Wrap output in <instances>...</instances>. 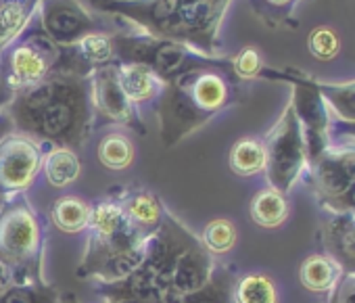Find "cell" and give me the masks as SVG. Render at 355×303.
Segmentation results:
<instances>
[{
    "instance_id": "9a60e30c",
    "label": "cell",
    "mask_w": 355,
    "mask_h": 303,
    "mask_svg": "<svg viewBox=\"0 0 355 303\" xmlns=\"http://www.w3.org/2000/svg\"><path fill=\"white\" fill-rule=\"evenodd\" d=\"M0 303H57V291L36 282L13 284L0 295Z\"/></svg>"
},
{
    "instance_id": "30bf717a",
    "label": "cell",
    "mask_w": 355,
    "mask_h": 303,
    "mask_svg": "<svg viewBox=\"0 0 355 303\" xmlns=\"http://www.w3.org/2000/svg\"><path fill=\"white\" fill-rule=\"evenodd\" d=\"M121 90L130 101H146L159 88V76L140 63H130L117 71Z\"/></svg>"
},
{
    "instance_id": "7a4b0ae2",
    "label": "cell",
    "mask_w": 355,
    "mask_h": 303,
    "mask_svg": "<svg viewBox=\"0 0 355 303\" xmlns=\"http://www.w3.org/2000/svg\"><path fill=\"white\" fill-rule=\"evenodd\" d=\"M228 90L222 78L214 73L195 76V71L182 73L173 90L163 103V140L175 142L189 134L205 115L226 103Z\"/></svg>"
},
{
    "instance_id": "7402d4cb",
    "label": "cell",
    "mask_w": 355,
    "mask_h": 303,
    "mask_svg": "<svg viewBox=\"0 0 355 303\" xmlns=\"http://www.w3.org/2000/svg\"><path fill=\"white\" fill-rule=\"evenodd\" d=\"M309 49L318 59H330L338 51V40L330 30L320 28L309 36Z\"/></svg>"
},
{
    "instance_id": "cb8c5ba5",
    "label": "cell",
    "mask_w": 355,
    "mask_h": 303,
    "mask_svg": "<svg viewBox=\"0 0 355 303\" xmlns=\"http://www.w3.org/2000/svg\"><path fill=\"white\" fill-rule=\"evenodd\" d=\"M236 69L243 76H253L259 69V57H257V53L251 51V49L245 51V53H241V57L236 61Z\"/></svg>"
},
{
    "instance_id": "4316f807",
    "label": "cell",
    "mask_w": 355,
    "mask_h": 303,
    "mask_svg": "<svg viewBox=\"0 0 355 303\" xmlns=\"http://www.w3.org/2000/svg\"><path fill=\"white\" fill-rule=\"evenodd\" d=\"M345 249L349 253H355V230H351L347 236H345Z\"/></svg>"
},
{
    "instance_id": "2e32d148",
    "label": "cell",
    "mask_w": 355,
    "mask_h": 303,
    "mask_svg": "<svg viewBox=\"0 0 355 303\" xmlns=\"http://www.w3.org/2000/svg\"><path fill=\"white\" fill-rule=\"evenodd\" d=\"M263 162H266L263 148L253 140H241L232 148L230 164H232V170L239 174H253V172L261 170Z\"/></svg>"
},
{
    "instance_id": "52a82bcc",
    "label": "cell",
    "mask_w": 355,
    "mask_h": 303,
    "mask_svg": "<svg viewBox=\"0 0 355 303\" xmlns=\"http://www.w3.org/2000/svg\"><path fill=\"white\" fill-rule=\"evenodd\" d=\"M94 96H96V107L101 109L103 115H107L113 121H132V107L130 98L121 90L117 71L113 67L98 69L96 82H94Z\"/></svg>"
},
{
    "instance_id": "4dcf8cb0",
    "label": "cell",
    "mask_w": 355,
    "mask_h": 303,
    "mask_svg": "<svg viewBox=\"0 0 355 303\" xmlns=\"http://www.w3.org/2000/svg\"><path fill=\"white\" fill-rule=\"evenodd\" d=\"M115 303H138V301H115Z\"/></svg>"
},
{
    "instance_id": "603a6c76",
    "label": "cell",
    "mask_w": 355,
    "mask_h": 303,
    "mask_svg": "<svg viewBox=\"0 0 355 303\" xmlns=\"http://www.w3.org/2000/svg\"><path fill=\"white\" fill-rule=\"evenodd\" d=\"M182 303H226V286H224V280H220V278L209 280L203 288H199L197 293L184 297Z\"/></svg>"
},
{
    "instance_id": "e0dca14e",
    "label": "cell",
    "mask_w": 355,
    "mask_h": 303,
    "mask_svg": "<svg viewBox=\"0 0 355 303\" xmlns=\"http://www.w3.org/2000/svg\"><path fill=\"white\" fill-rule=\"evenodd\" d=\"M239 303H276L274 284L266 276H247L236 288Z\"/></svg>"
},
{
    "instance_id": "d4e9b609",
    "label": "cell",
    "mask_w": 355,
    "mask_h": 303,
    "mask_svg": "<svg viewBox=\"0 0 355 303\" xmlns=\"http://www.w3.org/2000/svg\"><path fill=\"white\" fill-rule=\"evenodd\" d=\"M336 303H355V278L347 280L336 297Z\"/></svg>"
},
{
    "instance_id": "8992f818",
    "label": "cell",
    "mask_w": 355,
    "mask_h": 303,
    "mask_svg": "<svg viewBox=\"0 0 355 303\" xmlns=\"http://www.w3.org/2000/svg\"><path fill=\"white\" fill-rule=\"evenodd\" d=\"M301 164V150L297 140V130L286 123L284 130L274 138L270 148V174L278 189H286L295 178Z\"/></svg>"
},
{
    "instance_id": "f546056e",
    "label": "cell",
    "mask_w": 355,
    "mask_h": 303,
    "mask_svg": "<svg viewBox=\"0 0 355 303\" xmlns=\"http://www.w3.org/2000/svg\"><path fill=\"white\" fill-rule=\"evenodd\" d=\"M270 3H276V5H282V3H286V0H270Z\"/></svg>"
},
{
    "instance_id": "44dd1931",
    "label": "cell",
    "mask_w": 355,
    "mask_h": 303,
    "mask_svg": "<svg viewBox=\"0 0 355 303\" xmlns=\"http://www.w3.org/2000/svg\"><path fill=\"white\" fill-rule=\"evenodd\" d=\"M80 53L86 61H92V63H103L111 57V42L105 38V36H98V34H92V36H86L80 44Z\"/></svg>"
},
{
    "instance_id": "484cf974",
    "label": "cell",
    "mask_w": 355,
    "mask_h": 303,
    "mask_svg": "<svg viewBox=\"0 0 355 303\" xmlns=\"http://www.w3.org/2000/svg\"><path fill=\"white\" fill-rule=\"evenodd\" d=\"M340 103H343V107H345L351 115H355V86H351V88H347V90H343V94H340Z\"/></svg>"
},
{
    "instance_id": "7c38bea8",
    "label": "cell",
    "mask_w": 355,
    "mask_h": 303,
    "mask_svg": "<svg viewBox=\"0 0 355 303\" xmlns=\"http://www.w3.org/2000/svg\"><path fill=\"white\" fill-rule=\"evenodd\" d=\"M322 182L330 193H343L355 184V155L347 153L322 164Z\"/></svg>"
},
{
    "instance_id": "277c9868",
    "label": "cell",
    "mask_w": 355,
    "mask_h": 303,
    "mask_svg": "<svg viewBox=\"0 0 355 303\" xmlns=\"http://www.w3.org/2000/svg\"><path fill=\"white\" fill-rule=\"evenodd\" d=\"M40 150L24 138H9L0 144V193L21 191L36 176Z\"/></svg>"
},
{
    "instance_id": "9c48e42d",
    "label": "cell",
    "mask_w": 355,
    "mask_h": 303,
    "mask_svg": "<svg viewBox=\"0 0 355 303\" xmlns=\"http://www.w3.org/2000/svg\"><path fill=\"white\" fill-rule=\"evenodd\" d=\"M119 203H121V209L128 216V220L134 224V228L146 239H150L155 234L153 230H159V226L165 218L159 199L150 193H144V191L130 193Z\"/></svg>"
},
{
    "instance_id": "ac0fdd59",
    "label": "cell",
    "mask_w": 355,
    "mask_h": 303,
    "mask_svg": "<svg viewBox=\"0 0 355 303\" xmlns=\"http://www.w3.org/2000/svg\"><path fill=\"white\" fill-rule=\"evenodd\" d=\"M251 214L253 218L261 224V226H276L284 220V214H286V205L282 201L280 195L276 193H261L253 207H251Z\"/></svg>"
},
{
    "instance_id": "5bb4252c",
    "label": "cell",
    "mask_w": 355,
    "mask_h": 303,
    "mask_svg": "<svg viewBox=\"0 0 355 303\" xmlns=\"http://www.w3.org/2000/svg\"><path fill=\"white\" fill-rule=\"evenodd\" d=\"M134 150L128 138L119 134H109L98 144V159L109 170H123L132 164Z\"/></svg>"
},
{
    "instance_id": "83f0119b",
    "label": "cell",
    "mask_w": 355,
    "mask_h": 303,
    "mask_svg": "<svg viewBox=\"0 0 355 303\" xmlns=\"http://www.w3.org/2000/svg\"><path fill=\"white\" fill-rule=\"evenodd\" d=\"M63 303H78V301H76V297H73V295H69V297H65V299H63Z\"/></svg>"
},
{
    "instance_id": "8fae6325",
    "label": "cell",
    "mask_w": 355,
    "mask_h": 303,
    "mask_svg": "<svg viewBox=\"0 0 355 303\" xmlns=\"http://www.w3.org/2000/svg\"><path fill=\"white\" fill-rule=\"evenodd\" d=\"M51 214H53L55 226L67 234L82 232L90 222V207L76 197H61L53 205Z\"/></svg>"
},
{
    "instance_id": "4fadbf2b",
    "label": "cell",
    "mask_w": 355,
    "mask_h": 303,
    "mask_svg": "<svg viewBox=\"0 0 355 303\" xmlns=\"http://www.w3.org/2000/svg\"><path fill=\"white\" fill-rule=\"evenodd\" d=\"M44 170H46V178L53 187L61 189V187H67L71 184L78 174H80V162L76 159V155L67 148H57L49 155L46 164H44Z\"/></svg>"
},
{
    "instance_id": "3957f363",
    "label": "cell",
    "mask_w": 355,
    "mask_h": 303,
    "mask_svg": "<svg viewBox=\"0 0 355 303\" xmlns=\"http://www.w3.org/2000/svg\"><path fill=\"white\" fill-rule=\"evenodd\" d=\"M40 230L32 209L24 203L0 214V257L11 266H32L38 255Z\"/></svg>"
},
{
    "instance_id": "5b68a950",
    "label": "cell",
    "mask_w": 355,
    "mask_h": 303,
    "mask_svg": "<svg viewBox=\"0 0 355 303\" xmlns=\"http://www.w3.org/2000/svg\"><path fill=\"white\" fill-rule=\"evenodd\" d=\"M209 255L207 251L195 241L184 247V251L178 257L171 274V286H169V303H182L184 297L197 293L209 282Z\"/></svg>"
},
{
    "instance_id": "f1b7e54d",
    "label": "cell",
    "mask_w": 355,
    "mask_h": 303,
    "mask_svg": "<svg viewBox=\"0 0 355 303\" xmlns=\"http://www.w3.org/2000/svg\"><path fill=\"white\" fill-rule=\"evenodd\" d=\"M351 203L355 205V184H353V189H351Z\"/></svg>"
},
{
    "instance_id": "ba28073f",
    "label": "cell",
    "mask_w": 355,
    "mask_h": 303,
    "mask_svg": "<svg viewBox=\"0 0 355 303\" xmlns=\"http://www.w3.org/2000/svg\"><path fill=\"white\" fill-rule=\"evenodd\" d=\"M44 24L55 40H73L88 28V17L73 0H53L44 9Z\"/></svg>"
},
{
    "instance_id": "ffe728a7",
    "label": "cell",
    "mask_w": 355,
    "mask_h": 303,
    "mask_svg": "<svg viewBox=\"0 0 355 303\" xmlns=\"http://www.w3.org/2000/svg\"><path fill=\"white\" fill-rule=\"evenodd\" d=\"M303 280L307 286L320 291V288H326L332 280V268L330 263H326L324 259L315 257V259H309L303 268Z\"/></svg>"
},
{
    "instance_id": "d6986e66",
    "label": "cell",
    "mask_w": 355,
    "mask_h": 303,
    "mask_svg": "<svg viewBox=\"0 0 355 303\" xmlns=\"http://www.w3.org/2000/svg\"><path fill=\"white\" fill-rule=\"evenodd\" d=\"M205 247L214 253H226L236 241V230L230 220H214L205 226L203 232Z\"/></svg>"
},
{
    "instance_id": "6da1fadb",
    "label": "cell",
    "mask_w": 355,
    "mask_h": 303,
    "mask_svg": "<svg viewBox=\"0 0 355 303\" xmlns=\"http://www.w3.org/2000/svg\"><path fill=\"white\" fill-rule=\"evenodd\" d=\"M15 117L32 134L78 146L88 121L84 86L73 78L42 80L17 98Z\"/></svg>"
}]
</instances>
